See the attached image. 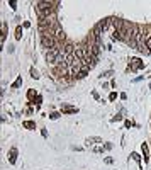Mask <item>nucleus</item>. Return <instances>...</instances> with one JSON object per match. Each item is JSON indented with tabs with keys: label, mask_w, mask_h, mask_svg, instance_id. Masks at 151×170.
Here are the masks:
<instances>
[{
	"label": "nucleus",
	"mask_w": 151,
	"mask_h": 170,
	"mask_svg": "<svg viewBox=\"0 0 151 170\" xmlns=\"http://www.w3.org/2000/svg\"><path fill=\"white\" fill-rule=\"evenodd\" d=\"M94 143H102V140L97 138V136H94V138H87V141H85L87 146H90V144H94Z\"/></svg>",
	"instance_id": "obj_5"
},
{
	"label": "nucleus",
	"mask_w": 151,
	"mask_h": 170,
	"mask_svg": "<svg viewBox=\"0 0 151 170\" xmlns=\"http://www.w3.org/2000/svg\"><path fill=\"white\" fill-rule=\"evenodd\" d=\"M131 65H133V70H139V68L144 66V63H141V59L139 58H133L131 59Z\"/></svg>",
	"instance_id": "obj_4"
},
{
	"label": "nucleus",
	"mask_w": 151,
	"mask_h": 170,
	"mask_svg": "<svg viewBox=\"0 0 151 170\" xmlns=\"http://www.w3.org/2000/svg\"><path fill=\"white\" fill-rule=\"evenodd\" d=\"M58 44H60V42L53 38V36H41V46H43L46 51L53 49V48H56Z\"/></svg>",
	"instance_id": "obj_1"
},
{
	"label": "nucleus",
	"mask_w": 151,
	"mask_h": 170,
	"mask_svg": "<svg viewBox=\"0 0 151 170\" xmlns=\"http://www.w3.org/2000/svg\"><path fill=\"white\" fill-rule=\"evenodd\" d=\"M110 75H112V70H109V72L102 73V75H100V76H102V78H104V76H110Z\"/></svg>",
	"instance_id": "obj_18"
},
{
	"label": "nucleus",
	"mask_w": 151,
	"mask_h": 170,
	"mask_svg": "<svg viewBox=\"0 0 151 170\" xmlns=\"http://www.w3.org/2000/svg\"><path fill=\"white\" fill-rule=\"evenodd\" d=\"M105 163H109V165H112V163H114V158H110V157H107V158H105Z\"/></svg>",
	"instance_id": "obj_15"
},
{
	"label": "nucleus",
	"mask_w": 151,
	"mask_h": 170,
	"mask_svg": "<svg viewBox=\"0 0 151 170\" xmlns=\"http://www.w3.org/2000/svg\"><path fill=\"white\" fill-rule=\"evenodd\" d=\"M21 82H22V80H21V78H17V82H15V83H14V85H12V87H14V89H15V87H19V85H21Z\"/></svg>",
	"instance_id": "obj_21"
},
{
	"label": "nucleus",
	"mask_w": 151,
	"mask_h": 170,
	"mask_svg": "<svg viewBox=\"0 0 151 170\" xmlns=\"http://www.w3.org/2000/svg\"><path fill=\"white\" fill-rule=\"evenodd\" d=\"M24 127H27V129H34L36 127V123H32V121H24Z\"/></svg>",
	"instance_id": "obj_7"
},
{
	"label": "nucleus",
	"mask_w": 151,
	"mask_h": 170,
	"mask_svg": "<svg viewBox=\"0 0 151 170\" xmlns=\"http://www.w3.org/2000/svg\"><path fill=\"white\" fill-rule=\"evenodd\" d=\"M15 157H17V150L10 148V153H9V162L10 163H15Z\"/></svg>",
	"instance_id": "obj_6"
},
{
	"label": "nucleus",
	"mask_w": 151,
	"mask_h": 170,
	"mask_svg": "<svg viewBox=\"0 0 151 170\" xmlns=\"http://www.w3.org/2000/svg\"><path fill=\"white\" fill-rule=\"evenodd\" d=\"M49 117H51V119H58V117H60V112H53V114H49Z\"/></svg>",
	"instance_id": "obj_17"
},
{
	"label": "nucleus",
	"mask_w": 151,
	"mask_h": 170,
	"mask_svg": "<svg viewBox=\"0 0 151 170\" xmlns=\"http://www.w3.org/2000/svg\"><path fill=\"white\" fill-rule=\"evenodd\" d=\"M112 19H114V17H105V19H102V21H100L99 24H97V27H99V29L102 31V32H104V31H107L109 24H112Z\"/></svg>",
	"instance_id": "obj_3"
},
{
	"label": "nucleus",
	"mask_w": 151,
	"mask_h": 170,
	"mask_svg": "<svg viewBox=\"0 0 151 170\" xmlns=\"http://www.w3.org/2000/svg\"><path fill=\"white\" fill-rule=\"evenodd\" d=\"M141 150H143V155H144V162H146V160H148V144L143 143V144H141Z\"/></svg>",
	"instance_id": "obj_8"
},
{
	"label": "nucleus",
	"mask_w": 151,
	"mask_h": 170,
	"mask_svg": "<svg viewBox=\"0 0 151 170\" xmlns=\"http://www.w3.org/2000/svg\"><path fill=\"white\" fill-rule=\"evenodd\" d=\"M117 97V93L116 92H112V93H110V97H109V99H110V100H114V99H116Z\"/></svg>",
	"instance_id": "obj_22"
},
{
	"label": "nucleus",
	"mask_w": 151,
	"mask_h": 170,
	"mask_svg": "<svg viewBox=\"0 0 151 170\" xmlns=\"http://www.w3.org/2000/svg\"><path fill=\"white\" fill-rule=\"evenodd\" d=\"M104 148H105V150H112V143H105Z\"/></svg>",
	"instance_id": "obj_19"
},
{
	"label": "nucleus",
	"mask_w": 151,
	"mask_h": 170,
	"mask_svg": "<svg viewBox=\"0 0 151 170\" xmlns=\"http://www.w3.org/2000/svg\"><path fill=\"white\" fill-rule=\"evenodd\" d=\"M22 38V27L19 25L17 29H15V39H21Z\"/></svg>",
	"instance_id": "obj_9"
},
{
	"label": "nucleus",
	"mask_w": 151,
	"mask_h": 170,
	"mask_svg": "<svg viewBox=\"0 0 151 170\" xmlns=\"http://www.w3.org/2000/svg\"><path fill=\"white\" fill-rule=\"evenodd\" d=\"M87 75H88V70H85V68H83L82 72L78 73V76H77V78H85Z\"/></svg>",
	"instance_id": "obj_10"
},
{
	"label": "nucleus",
	"mask_w": 151,
	"mask_h": 170,
	"mask_svg": "<svg viewBox=\"0 0 151 170\" xmlns=\"http://www.w3.org/2000/svg\"><path fill=\"white\" fill-rule=\"evenodd\" d=\"M31 76H32V78H39L38 70H34V68H31Z\"/></svg>",
	"instance_id": "obj_11"
},
{
	"label": "nucleus",
	"mask_w": 151,
	"mask_h": 170,
	"mask_svg": "<svg viewBox=\"0 0 151 170\" xmlns=\"http://www.w3.org/2000/svg\"><path fill=\"white\" fill-rule=\"evenodd\" d=\"M2 34H7V24L2 22Z\"/></svg>",
	"instance_id": "obj_16"
},
{
	"label": "nucleus",
	"mask_w": 151,
	"mask_h": 170,
	"mask_svg": "<svg viewBox=\"0 0 151 170\" xmlns=\"http://www.w3.org/2000/svg\"><path fill=\"white\" fill-rule=\"evenodd\" d=\"M63 112H66V114H71V112H78V109H73V107H68V109H65Z\"/></svg>",
	"instance_id": "obj_12"
},
{
	"label": "nucleus",
	"mask_w": 151,
	"mask_h": 170,
	"mask_svg": "<svg viewBox=\"0 0 151 170\" xmlns=\"http://www.w3.org/2000/svg\"><path fill=\"white\" fill-rule=\"evenodd\" d=\"M121 119H122V116H121V114H117V116H116V117H114V119H112V121H114V123H116V121H121Z\"/></svg>",
	"instance_id": "obj_20"
},
{
	"label": "nucleus",
	"mask_w": 151,
	"mask_h": 170,
	"mask_svg": "<svg viewBox=\"0 0 151 170\" xmlns=\"http://www.w3.org/2000/svg\"><path fill=\"white\" fill-rule=\"evenodd\" d=\"M146 48L151 51V34H149V36H148V38H146Z\"/></svg>",
	"instance_id": "obj_13"
},
{
	"label": "nucleus",
	"mask_w": 151,
	"mask_h": 170,
	"mask_svg": "<svg viewBox=\"0 0 151 170\" xmlns=\"http://www.w3.org/2000/svg\"><path fill=\"white\" fill-rule=\"evenodd\" d=\"M53 38L56 39L60 44H63V42H66V34H65V31H63V27H61L60 24L53 29Z\"/></svg>",
	"instance_id": "obj_2"
},
{
	"label": "nucleus",
	"mask_w": 151,
	"mask_h": 170,
	"mask_svg": "<svg viewBox=\"0 0 151 170\" xmlns=\"http://www.w3.org/2000/svg\"><path fill=\"white\" fill-rule=\"evenodd\" d=\"M131 157H133V158H134V160H136V162H139V160H141V157H139L138 153H131Z\"/></svg>",
	"instance_id": "obj_14"
}]
</instances>
